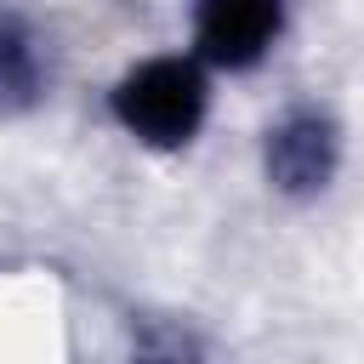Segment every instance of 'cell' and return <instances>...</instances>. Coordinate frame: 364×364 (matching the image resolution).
<instances>
[{
  "label": "cell",
  "mask_w": 364,
  "mask_h": 364,
  "mask_svg": "<svg viewBox=\"0 0 364 364\" xmlns=\"http://www.w3.org/2000/svg\"><path fill=\"white\" fill-rule=\"evenodd\" d=\"M108 108L119 119L125 136H136L142 148H188L210 114V80L199 57L182 51H159L142 57L136 68H125L108 91Z\"/></svg>",
  "instance_id": "cell-1"
},
{
  "label": "cell",
  "mask_w": 364,
  "mask_h": 364,
  "mask_svg": "<svg viewBox=\"0 0 364 364\" xmlns=\"http://www.w3.org/2000/svg\"><path fill=\"white\" fill-rule=\"evenodd\" d=\"M267 182L290 199H313L330 188L336 165H341V125L324 108H290L273 131H267Z\"/></svg>",
  "instance_id": "cell-2"
},
{
  "label": "cell",
  "mask_w": 364,
  "mask_h": 364,
  "mask_svg": "<svg viewBox=\"0 0 364 364\" xmlns=\"http://www.w3.org/2000/svg\"><path fill=\"white\" fill-rule=\"evenodd\" d=\"M284 34V0H199L193 6V46L210 68H256L273 40Z\"/></svg>",
  "instance_id": "cell-3"
},
{
  "label": "cell",
  "mask_w": 364,
  "mask_h": 364,
  "mask_svg": "<svg viewBox=\"0 0 364 364\" xmlns=\"http://www.w3.org/2000/svg\"><path fill=\"white\" fill-rule=\"evenodd\" d=\"M40 97H46V46L23 11L0 6V119L28 114Z\"/></svg>",
  "instance_id": "cell-4"
},
{
  "label": "cell",
  "mask_w": 364,
  "mask_h": 364,
  "mask_svg": "<svg viewBox=\"0 0 364 364\" xmlns=\"http://www.w3.org/2000/svg\"><path fill=\"white\" fill-rule=\"evenodd\" d=\"M131 364H205V353H199V341H193L188 330H176V324H148V330L136 336Z\"/></svg>",
  "instance_id": "cell-5"
}]
</instances>
